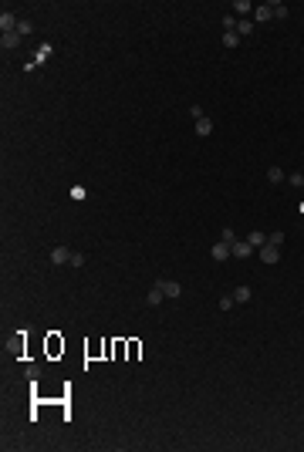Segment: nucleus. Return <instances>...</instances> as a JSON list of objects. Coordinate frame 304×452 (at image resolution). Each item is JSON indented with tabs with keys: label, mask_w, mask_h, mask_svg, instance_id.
<instances>
[{
	"label": "nucleus",
	"mask_w": 304,
	"mask_h": 452,
	"mask_svg": "<svg viewBox=\"0 0 304 452\" xmlns=\"http://www.w3.org/2000/svg\"><path fill=\"white\" fill-rule=\"evenodd\" d=\"M189 115L196 119V135H203V139H206V135L213 132V121L203 115V108H200V105H193V108H189Z\"/></svg>",
	"instance_id": "obj_1"
},
{
	"label": "nucleus",
	"mask_w": 304,
	"mask_h": 452,
	"mask_svg": "<svg viewBox=\"0 0 304 452\" xmlns=\"http://www.w3.org/2000/svg\"><path fill=\"white\" fill-rule=\"evenodd\" d=\"M274 10H277V3H274V0H271V3H260V7L253 10V24H267V21L274 17Z\"/></svg>",
	"instance_id": "obj_2"
},
{
	"label": "nucleus",
	"mask_w": 304,
	"mask_h": 452,
	"mask_svg": "<svg viewBox=\"0 0 304 452\" xmlns=\"http://www.w3.org/2000/svg\"><path fill=\"white\" fill-rule=\"evenodd\" d=\"M51 51H54L51 44H41V48H37V54H34V58H30L27 64H24V68H27V71H34V68H41V64L48 61V54H51Z\"/></svg>",
	"instance_id": "obj_3"
},
{
	"label": "nucleus",
	"mask_w": 304,
	"mask_h": 452,
	"mask_svg": "<svg viewBox=\"0 0 304 452\" xmlns=\"http://www.w3.org/2000/svg\"><path fill=\"white\" fill-rule=\"evenodd\" d=\"M257 253H260V260H264V263H277V260H280V246H271V243H264Z\"/></svg>",
	"instance_id": "obj_4"
},
{
	"label": "nucleus",
	"mask_w": 304,
	"mask_h": 452,
	"mask_svg": "<svg viewBox=\"0 0 304 452\" xmlns=\"http://www.w3.org/2000/svg\"><path fill=\"white\" fill-rule=\"evenodd\" d=\"M210 257H213V260H216V263H223L227 257H233V253H230V243H223V240H220V243H213Z\"/></svg>",
	"instance_id": "obj_5"
},
{
	"label": "nucleus",
	"mask_w": 304,
	"mask_h": 452,
	"mask_svg": "<svg viewBox=\"0 0 304 452\" xmlns=\"http://www.w3.org/2000/svg\"><path fill=\"white\" fill-rule=\"evenodd\" d=\"M17 24H21V21L14 17V10H3V14H0V30H3V34L17 30Z\"/></svg>",
	"instance_id": "obj_6"
},
{
	"label": "nucleus",
	"mask_w": 304,
	"mask_h": 452,
	"mask_svg": "<svg viewBox=\"0 0 304 452\" xmlns=\"http://www.w3.org/2000/svg\"><path fill=\"white\" fill-rule=\"evenodd\" d=\"M71 253H75V250H68V246H54V250H51V263H58V267L61 263H71Z\"/></svg>",
	"instance_id": "obj_7"
},
{
	"label": "nucleus",
	"mask_w": 304,
	"mask_h": 452,
	"mask_svg": "<svg viewBox=\"0 0 304 452\" xmlns=\"http://www.w3.org/2000/svg\"><path fill=\"white\" fill-rule=\"evenodd\" d=\"M155 284L162 287V294H166L169 301H173V297H179V294H182V287L176 284V280H155Z\"/></svg>",
	"instance_id": "obj_8"
},
{
	"label": "nucleus",
	"mask_w": 304,
	"mask_h": 452,
	"mask_svg": "<svg viewBox=\"0 0 304 452\" xmlns=\"http://www.w3.org/2000/svg\"><path fill=\"white\" fill-rule=\"evenodd\" d=\"M230 253H233V257H240V260H247V257L253 253V246H250L247 240H237L233 246H230Z\"/></svg>",
	"instance_id": "obj_9"
},
{
	"label": "nucleus",
	"mask_w": 304,
	"mask_h": 452,
	"mask_svg": "<svg viewBox=\"0 0 304 452\" xmlns=\"http://www.w3.org/2000/svg\"><path fill=\"white\" fill-rule=\"evenodd\" d=\"M17 44H21V34H17V30H10V34L0 37V48H3V51H14Z\"/></svg>",
	"instance_id": "obj_10"
},
{
	"label": "nucleus",
	"mask_w": 304,
	"mask_h": 452,
	"mask_svg": "<svg viewBox=\"0 0 304 452\" xmlns=\"http://www.w3.org/2000/svg\"><path fill=\"white\" fill-rule=\"evenodd\" d=\"M162 301H166V294H162V287H159V284H152V290H149V297H146V304H149V307H159Z\"/></svg>",
	"instance_id": "obj_11"
},
{
	"label": "nucleus",
	"mask_w": 304,
	"mask_h": 452,
	"mask_svg": "<svg viewBox=\"0 0 304 452\" xmlns=\"http://www.w3.org/2000/svg\"><path fill=\"white\" fill-rule=\"evenodd\" d=\"M247 243H250L253 250H260V246L267 243V233H260V230H250V233H247Z\"/></svg>",
	"instance_id": "obj_12"
},
{
	"label": "nucleus",
	"mask_w": 304,
	"mask_h": 452,
	"mask_svg": "<svg viewBox=\"0 0 304 452\" xmlns=\"http://www.w3.org/2000/svg\"><path fill=\"white\" fill-rule=\"evenodd\" d=\"M284 179H287V176H284V169H277V166H271V169H267V182H274V186H280Z\"/></svg>",
	"instance_id": "obj_13"
},
{
	"label": "nucleus",
	"mask_w": 304,
	"mask_h": 452,
	"mask_svg": "<svg viewBox=\"0 0 304 452\" xmlns=\"http://www.w3.org/2000/svg\"><path fill=\"white\" fill-rule=\"evenodd\" d=\"M240 44V34L237 30H223V48H237Z\"/></svg>",
	"instance_id": "obj_14"
},
{
	"label": "nucleus",
	"mask_w": 304,
	"mask_h": 452,
	"mask_svg": "<svg viewBox=\"0 0 304 452\" xmlns=\"http://www.w3.org/2000/svg\"><path fill=\"white\" fill-rule=\"evenodd\" d=\"M250 10H253V7H250V3H247V0H237V3H233V14H240L243 21H247V17H250Z\"/></svg>",
	"instance_id": "obj_15"
},
{
	"label": "nucleus",
	"mask_w": 304,
	"mask_h": 452,
	"mask_svg": "<svg viewBox=\"0 0 304 452\" xmlns=\"http://www.w3.org/2000/svg\"><path fill=\"white\" fill-rule=\"evenodd\" d=\"M237 34H240V37L253 34V21H250V17H247V21H237Z\"/></svg>",
	"instance_id": "obj_16"
},
{
	"label": "nucleus",
	"mask_w": 304,
	"mask_h": 452,
	"mask_svg": "<svg viewBox=\"0 0 304 452\" xmlns=\"http://www.w3.org/2000/svg\"><path fill=\"white\" fill-rule=\"evenodd\" d=\"M233 301L247 304V301H250V287H237V290H233Z\"/></svg>",
	"instance_id": "obj_17"
},
{
	"label": "nucleus",
	"mask_w": 304,
	"mask_h": 452,
	"mask_svg": "<svg viewBox=\"0 0 304 452\" xmlns=\"http://www.w3.org/2000/svg\"><path fill=\"white\" fill-rule=\"evenodd\" d=\"M267 243H271V246H284V233H280V230H277V233H267Z\"/></svg>",
	"instance_id": "obj_18"
},
{
	"label": "nucleus",
	"mask_w": 304,
	"mask_h": 452,
	"mask_svg": "<svg viewBox=\"0 0 304 452\" xmlns=\"http://www.w3.org/2000/svg\"><path fill=\"white\" fill-rule=\"evenodd\" d=\"M287 182H291L294 189H298V186H304V172H291V176H287Z\"/></svg>",
	"instance_id": "obj_19"
},
{
	"label": "nucleus",
	"mask_w": 304,
	"mask_h": 452,
	"mask_svg": "<svg viewBox=\"0 0 304 452\" xmlns=\"http://www.w3.org/2000/svg\"><path fill=\"white\" fill-rule=\"evenodd\" d=\"M24 375H27L30 381H37V375H41V368H37V364H27V368H24Z\"/></svg>",
	"instance_id": "obj_20"
},
{
	"label": "nucleus",
	"mask_w": 304,
	"mask_h": 452,
	"mask_svg": "<svg viewBox=\"0 0 304 452\" xmlns=\"http://www.w3.org/2000/svg\"><path fill=\"white\" fill-rule=\"evenodd\" d=\"M220 307H223V310H233V307H237V301H233V294H230V297H220Z\"/></svg>",
	"instance_id": "obj_21"
},
{
	"label": "nucleus",
	"mask_w": 304,
	"mask_h": 452,
	"mask_svg": "<svg viewBox=\"0 0 304 452\" xmlns=\"http://www.w3.org/2000/svg\"><path fill=\"white\" fill-rule=\"evenodd\" d=\"M223 243H230V246H233V243H237V233H233V230H230V226H227V230H223Z\"/></svg>",
	"instance_id": "obj_22"
},
{
	"label": "nucleus",
	"mask_w": 304,
	"mask_h": 452,
	"mask_svg": "<svg viewBox=\"0 0 304 452\" xmlns=\"http://www.w3.org/2000/svg\"><path fill=\"white\" fill-rule=\"evenodd\" d=\"M17 34L27 37V34H30V21H21V24H17Z\"/></svg>",
	"instance_id": "obj_23"
},
{
	"label": "nucleus",
	"mask_w": 304,
	"mask_h": 452,
	"mask_svg": "<svg viewBox=\"0 0 304 452\" xmlns=\"http://www.w3.org/2000/svg\"><path fill=\"white\" fill-rule=\"evenodd\" d=\"M274 17H277V21H284V17H287V7H284V3H277V10H274Z\"/></svg>",
	"instance_id": "obj_24"
}]
</instances>
